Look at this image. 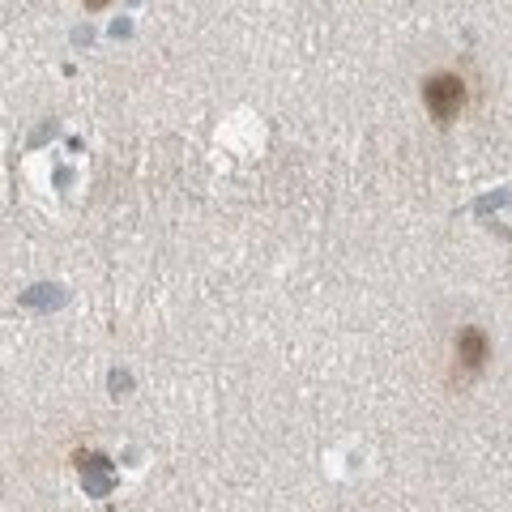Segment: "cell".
Instances as JSON below:
<instances>
[{"instance_id":"obj_1","label":"cell","mask_w":512,"mask_h":512,"mask_svg":"<svg viewBox=\"0 0 512 512\" xmlns=\"http://www.w3.org/2000/svg\"><path fill=\"white\" fill-rule=\"evenodd\" d=\"M466 103H470V86H466V77H461V73L436 69V73L423 77V107H427V116L436 120L440 128L461 120Z\"/></svg>"},{"instance_id":"obj_2","label":"cell","mask_w":512,"mask_h":512,"mask_svg":"<svg viewBox=\"0 0 512 512\" xmlns=\"http://www.w3.org/2000/svg\"><path fill=\"white\" fill-rule=\"evenodd\" d=\"M453 384H470L487 372L491 363V338L483 325H461L457 338H453Z\"/></svg>"},{"instance_id":"obj_3","label":"cell","mask_w":512,"mask_h":512,"mask_svg":"<svg viewBox=\"0 0 512 512\" xmlns=\"http://www.w3.org/2000/svg\"><path fill=\"white\" fill-rule=\"evenodd\" d=\"M82 5H86V9H90V13H103V9H107V5H111V0H82Z\"/></svg>"}]
</instances>
